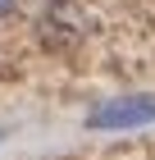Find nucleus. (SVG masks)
<instances>
[{
  "label": "nucleus",
  "mask_w": 155,
  "mask_h": 160,
  "mask_svg": "<svg viewBox=\"0 0 155 160\" xmlns=\"http://www.w3.org/2000/svg\"><path fill=\"white\" fill-rule=\"evenodd\" d=\"M146 123H155V96H109L87 114V128H105V133L146 128Z\"/></svg>",
  "instance_id": "nucleus-1"
}]
</instances>
